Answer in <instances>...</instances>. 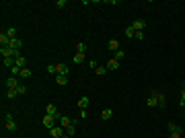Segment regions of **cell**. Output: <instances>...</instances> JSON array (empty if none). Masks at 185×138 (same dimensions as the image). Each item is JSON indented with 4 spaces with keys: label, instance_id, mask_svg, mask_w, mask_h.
Instances as JSON below:
<instances>
[{
    "label": "cell",
    "instance_id": "cb8c5ba5",
    "mask_svg": "<svg viewBox=\"0 0 185 138\" xmlns=\"http://www.w3.org/2000/svg\"><path fill=\"white\" fill-rule=\"evenodd\" d=\"M95 74H97V76H103V74H107V66H97Z\"/></svg>",
    "mask_w": 185,
    "mask_h": 138
},
{
    "label": "cell",
    "instance_id": "484cf974",
    "mask_svg": "<svg viewBox=\"0 0 185 138\" xmlns=\"http://www.w3.org/2000/svg\"><path fill=\"white\" fill-rule=\"evenodd\" d=\"M66 134H68V136L72 138L74 134H76V124H72V126H68V128H66Z\"/></svg>",
    "mask_w": 185,
    "mask_h": 138
},
{
    "label": "cell",
    "instance_id": "d6986e66",
    "mask_svg": "<svg viewBox=\"0 0 185 138\" xmlns=\"http://www.w3.org/2000/svg\"><path fill=\"white\" fill-rule=\"evenodd\" d=\"M78 107H80V109H87V105H88V97H87V95H84V97H80V99H78Z\"/></svg>",
    "mask_w": 185,
    "mask_h": 138
},
{
    "label": "cell",
    "instance_id": "8d00e7d4",
    "mask_svg": "<svg viewBox=\"0 0 185 138\" xmlns=\"http://www.w3.org/2000/svg\"><path fill=\"white\" fill-rule=\"evenodd\" d=\"M62 138H70V136H68V134H64V136H62Z\"/></svg>",
    "mask_w": 185,
    "mask_h": 138
},
{
    "label": "cell",
    "instance_id": "52a82bcc",
    "mask_svg": "<svg viewBox=\"0 0 185 138\" xmlns=\"http://www.w3.org/2000/svg\"><path fill=\"white\" fill-rule=\"evenodd\" d=\"M45 114H48V115H54L56 120L60 118V114H58V107H56L54 103H49V105H45Z\"/></svg>",
    "mask_w": 185,
    "mask_h": 138
},
{
    "label": "cell",
    "instance_id": "d6a6232c",
    "mask_svg": "<svg viewBox=\"0 0 185 138\" xmlns=\"http://www.w3.org/2000/svg\"><path fill=\"white\" fill-rule=\"evenodd\" d=\"M97 60H88V68H91V70H97Z\"/></svg>",
    "mask_w": 185,
    "mask_h": 138
},
{
    "label": "cell",
    "instance_id": "6da1fadb",
    "mask_svg": "<svg viewBox=\"0 0 185 138\" xmlns=\"http://www.w3.org/2000/svg\"><path fill=\"white\" fill-rule=\"evenodd\" d=\"M4 126H6L8 132H17V122H15V118H12V114H8V111L4 114Z\"/></svg>",
    "mask_w": 185,
    "mask_h": 138
},
{
    "label": "cell",
    "instance_id": "8fae6325",
    "mask_svg": "<svg viewBox=\"0 0 185 138\" xmlns=\"http://www.w3.org/2000/svg\"><path fill=\"white\" fill-rule=\"evenodd\" d=\"M15 66H19V68H27V58H25V56L17 58V60H15Z\"/></svg>",
    "mask_w": 185,
    "mask_h": 138
},
{
    "label": "cell",
    "instance_id": "f1b7e54d",
    "mask_svg": "<svg viewBox=\"0 0 185 138\" xmlns=\"http://www.w3.org/2000/svg\"><path fill=\"white\" fill-rule=\"evenodd\" d=\"M27 91H29V87H25V84L21 83V84H19V89H17V93H19V95H27Z\"/></svg>",
    "mask_w": 185,
    "mask_h": 138
},
{
    "label": "cell",
    "instance_id": "5bb4252c",
    "mask_svg": "<svg viewBox=\"0 0 185 138\" xmlns=\"http://www.w3.org/2000/svg\"><path fill=\"white\" fill-rule=\"evenodd\" d=\"M117 68H119V62H117L115 58H111L107 62V70H117Z\"/></svg>",
    "mask_w": 185,
    "mask_h": 138
},
{
    "label": "cell",
    "instance_id": "2e32d148",
    "mask_svg": "<svg viewBox=\"0 0 185 138\" xmlns=\"http://www.w3.org/2000/svg\"><path fill=\"white\" fill-rule=\"evenodd\" d=\"M84 58H87V54H74V56H72L74 64H82V62H84Z\"/></svg>",
    "mask_w": 185,
    "mask_h": 138
},
{
    "label": "cell",
    "instance_id": "4dcf8cb0",
    "mask_svg": "<svg viewBox=\"0 0 185 138\" xmlns=\"http://www.w3.org/2000/svg\"><path fill=\"white\" fill-rule=\"evenodd\" d=\"M17 95H19V93H17L15 89H6V99H15Z\"/></svg>",
    "mask_w": 185,
    "mask_h": 138
},
{
    "label": "cell",
    "instance_id": "8992f818",
    "mask_svg": "<svg viewBox=\"0 0 185 138\" xmlns=\"http://www.w3.org/2000/svg\"><path fill=\"white\" fill-rule=\"evenodd\" d=\"M54 122H56V118H54V115H48V114L43 115V120H41V124H43L48 130H49V128H54Z\"/></svg>",
    "mask_w": 185,
    "mask_h": 138
},
{
    "label": "cell",
    "instance_id": "7c38bea8",
    "mask_svg": "<svg viewBox=\"0 0 185 138\" xmlns=\"http://www.w3.org/2000/svg\"><path fill=\"white\" fill-rule=\"evenodd\" d=\"M10 48L12 49H21L23 48V39H19V37H17V39H10Z\"/></svg>",
    "mask_w": 185,
    "mask_h": 138
},
{
    "label": "cell",
    "instance_id": "e575fe53",
    "mask_svg": "<svg viewBox=\"0 0 185 138\" xmlns=\"http://www.w3.org/2000/svg\"><path fill=\"white\" fill-rule=\"evenodd\" d=\"M169 138H181V132H171Z\"/></svg>",
    "mask_w": 185,
    "mask_h": 138
},
{
    "label": "cell",
    "instance_id": "7402d4cb",
    "mask_svg": "<svg viewBox=\"0 0 185 138\" xmlns=\"http://www.w3.org/2000/svg\"><path fill=\"white\" fill-rule=\"evenodd\" d=\"M165 105H167V97H165V93L158 91V107H165Z\"/></svg>",
    "mask_w": 185,
    "mask_h": 138
},
{
    "label": "cell",
    "instance_id": "836d02e7",
    "mask_svg": "<svg viewBox=\"0 0 185 138\" xmlns=\"http://www.w3.org/2000/svg\"><path fill=\"white\" fill-rule=\"evenodd\" d=\"M56 6H58V8H64V6H66V0H58V2H56Z\"/></svg>",
    "mask_w": 185,
    "mask_h": 138
},
{
    "label": "cell",
    "instance_id": "9a60e30c",
    "mask_svg": "<svg viewBox=\"0 0 185 138\" xmlns=\"http://www.w3.org/2000/svg\"><path fill=\"white\" fill-rule=\"evenodd\" d=\"M76 54H87V43L84 41H78L76 43Z\"/></svg>",
    "mask_w": 185,
    "mask_h": 138
},
{
    "label": "cell",
    "instance_id": "83f0119b",
    "mask_svg": "<svg viewBox=\"0 0 185 138\" xmlns=\"http://www.w3.org/2000/svg\"><path fill=\"white\" fill-rule=\"evenodd\" d=\"M123 33H126V37H130V39H134V27H126V31H123Z\"/></svg>",
    "mask_w": 185,
    "mask_h": 138
},
{
    "label": "cell",
    "instance_id": "1f68e13d",
    "mask_svg": "<svg viewBox=\"0 0 185 138\" xmlns=\"http://www.w3.org/2000/svg\"><path fill=\"white\" fill-rule=\"evenodd\" d=\"M179 105L185 109V87H183V91H181V99H179Z\"/></svg>",
    "mask_w": 185,
    "mask_h": 138
},
{
    "label": "cell",
    "instance_id": "ac0fdd59",
    "mask_svg": "<svg viewBox=\"0 0 185 138\" xmlns=\"http://www.w3.org/2000/svg\"><path fill=\"white\" fill-rule=\"evenodd\" d=\"M56 83H58V84H68L70 79H68V76H62V74H56Z\"/></svg>",
    "mask_w": 185,
    "mask_h": 138
},
{
    "label": "cell",
    "instance_id": "ffe728a7",
    "mask_svg": "<svg viewBox=\"0 0 185 138\" xmlns=\"http://www.w3.org/2000/svg\"><path fill=\"white\" fill-rule=\"evenodd\" d=\"M4 33H6V35H8L10 39H17V37H19V35H17V29H15V27H8V29H6V31H4Z\"/></svg>",
    "mask_w": 185,
    "mask_h": 138
},
{
    "label": "cell",
    "instance_id": "d590c367",
    "mask_svg": "<svg viewBox=\"0 0 185 138\" xmlns=\"http://www.w3.org/2000/svg\"><path fill=\"white\" fill-rule=\"evenodd\" d=\"M80 120H87V109H80Z\"/></svg>",
    "mask_w": 185,
    "mask_h": 138
},
{
    "label": "cell",
    "instance_id": "4fadbf2b",
    "mask_svg": "<svg viewBox=\"0 0 185 138\" xmlns=\"http://www.w3.org/2000/svg\"><path fill=\"white\" fill-rule=\"evenodd\" d=\"M109 49H111V52H119V41L117 39H109Z\"/></svg>",
    "mask_w": 185,
    "mask_h": 138
},
{
    "label": "cell",
    "instance_id": "4316f807",
    "mask_svg": "<svg viewBox=\"0 0 185 138\" xmlns=\"http://www.w3.org/2000/svg\"><path fill=\"white\" fill-rule=\"evenodd\" d=\"M45 70H48L49 74H54V76L58 74V66H56V64H48V68H45Z\"/></svg>",
    "mask_w": 185,
    "mask_h": 138
},
{
    "label": "cell",
    "instance_id": "30bf717a",
    "mask_svg": "<svg viewBox=\"0 0 185 138\" xmlns=\"http://www.w3.org/2000/svg\"><path fill=\"white\" fill-rule=\"evenodd\" d=\"M56 66H58V74H62V76H68V74H70L68 64H64V62H62V64H56Z\"/></svg>",
    "mask_w": 185,
    "mask_h": 138
},
{
    "label": "cell",
    "instance_id": "7a4b0ae2",
    "mask_svg": "<svg viewBox=\"0 0 185 138\" xmlns=\"http://www.w3.org/2000/svg\"><path fill=\"white\" fill-rule=\"evenodd\" d=\"M146 105L148 107H158V91H152L146 97Z\"/></svg>",
    "mask_w": 185,
    "mask_h": 138
},
{
    "label": "cell",
    "instance_id": "603a6c76",
    "mask_svg": "<svg viewBox=\"0 0 185 138\" xmlns=\"http://www.w3.org/2000/svg\"><path fill=\"white\" fill-rule=\"evenodd\" d=\"M113 58H115L117 62H122V60L126 58V52H123V49H119V52H115V54H113Z\"/></svg>",
    "mask_w": 185,
    "mask_h": 138
},
{
    "label": "cell",
    "instance_id": "ba28073f",
    "mask_svg": "<svg viewBox=\"0 0 185 138\" xmlns=\"http://www.w3.org/2000/svg\"><path fill=\"white\" fill-rule=\"evenodd\" d=\"M58 122H60V126H62V128H64V130L68 128V126H72V124H74V122H72V120H70V118H68V115H60V118H58Z\"/></svg>",
    "mask_w": 185,
    "mask_h": 138
},
{
    "label": "cell",
    "instance_id": "d4e9b609",
    "mask_svg": "<svg viewBox=\"0 0 185 138\" xmlns=\"http://www.w3.org/2000/svg\"><path fill=\"white\" fill-rule=\"evenodd\" d=\"M169 132H181V126H177L175 122H169Z\"/></svg>",
    "mask_w": 185,
    "mask_h": 138
},
{
    "label": "cell",
    "instance_id": "44dd1931",
    "mask_svg": "<svg viewBox=\"0 0 185 138\" xmlns=\"http://www.w3.org/2000/svg\"><path fill=\"white\" fill-rule=\"evenodd\" d=\"M31 74H33V72H31L29 68H21V74H19V76H21V79H31Z\"/></svg>",
    "mask_w": 185,
    "mask_h": 138
},
{
    "label": "cell",
    "instance_id": "e0dca14e",
    "mask_svg": "<svg viewBox=\"0 0 185 138\" xmlns=\"http://www.w3.org/2000/svg\"><path fill=\"white\" fill-rule=\"evenodd\" d=\"M2 64H4V68H12L15 66V58H2Z\"/></svg>",
    "mask_w": 185,
    "mask_h": 138
},
{
    "label": "cell",
    "instance_id": "277c9868",
    "mask_svg": "<svg viewBox=\"0 0 185 138\" xmlns=\"http://www.w3.org/2000/svg\"><path fill=\"white\" fill-rule=\"evenodd\" d=\"M19 79H17V76H8V79H6V83H4V87H6V89H19Z\"/></svg>",
    "mask_w": 185,
    "mask_h": 138
},
{
    "label": "cell",
    "instance_id": "f546056e",
    "mask_svg": "<svg viewBox=\"0 0 185 138\" xmlns=\"http://www.w3.org/2000/svg\"><path fill=\"white\" fill-rule=\"evenodd\" d=\"M134 39H146V33L144 31H134Z\"/></svg>",
    "mask_w": 185,
    "mask_h": 138
},
{
    "label": "cell",
    "instance_id": "5b68a950",
    "mask_svg": "<svg viewBox=\"0 0 185 138\" xmlns=\"http://www.w3.org/2000/svg\"><path fill=\"white\" fill-rule=\"evenodd\" d=\"M146 21L144 19H138V21H134V23H132V27H134V31H144L146 29Z\"/></svg>",
    "mask_w": 185,
    "mask_h": 138
},
{
    "label": "cell",
    "instance_id": "3957f363",
    "mask_svg": "<svg viewBox=\"0 0 185 138\" xmlns=\"http://www.w3.org/2000/svg\"><path fill=\"white\" fill-rule=\"evenodd\" d=\"M64 134H66V130H64L62 126H54V128H49V136H52V138H62Z\"/></svg>",
    "mask_w": 185,
    "mask_h": 138
},
{
    "label": "cell",
    "instance_id": "9c48e42d",
    "mask_svg": "<svg viewBox=\"0 0 185 138\" xmlns=\"http://www.w3.org/2000/svg\"><path fill=\"white\" fill-rule=\"evenodd\" d=\"M111 118H113V109L111 107H105L101 111V120H103V122H107V120H111Z\"/></svg>",
    "mask_w": 185,
    "mask_h": 138
}]
</instances>
